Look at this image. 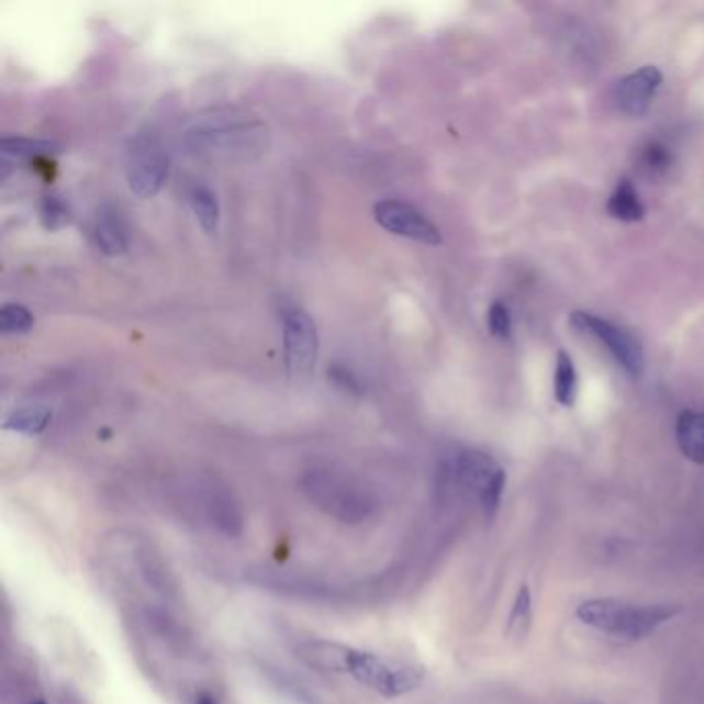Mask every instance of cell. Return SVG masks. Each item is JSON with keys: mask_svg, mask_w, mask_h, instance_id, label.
<instances>
[{"mask_svg": "<svg viewBox=\"0 0 704 704\" xmlns=\"http://www.w3.org/2000/svg\"><path fill=\"white\" fill-rule=\"evenodd\" d=\"M300 488L312 506L345 525H360L378 513L380 502L375 490L360 478L339 469H310L300 480Z\"/></svg>", "mask_w": 704, "mask_h": 704, "instance_id": "cell-1", "label": "cell"}, {"mask_svg": "<svg viewBox=\"0 0 704 704\" xmlns=\"http://www.w3.org/2000/svg\"><path fill=\"white\" fill-rule=\"evenodd\" d=\"M265 124L241 110H215L194 122L187 133V145L197 155L236 157L262 147Z\"/></svg>", "mask_w": 704, "mask_h": 704, "instance_id": "cell-2", "label": "cell"}, {"mask_svg": "<svg viewBox=\"0 0 704 704\" xmlns=\"http://www.w3.org/2000/svg\"><path fill=\"white\" fill-rule=\"evenodd\" d=\"M678 614L668 605H633L619 600H589L577 607L579 619L603 635L635 642L655 633L663 622Z\"/></svg>", "mask_w": 704, "mask_h": 704, "instance_id": "cell-3", "label": "cell"}, {"mask_svg": "<svg viewBox=\"0 0 704 704\" xmlns=\"http://www.w3.org/2000/svg\"><path fill=\"white\" fill-rule=\"evenodd\" d=\"M443 473L448 485L476 500L488 518L496 515L506 485V473L496 459L476 448H465L448 459Z\"/></svg>", "mask_w": 704, "mask_h": 704, "instance_id": "cell-4", "label": "cell"}, {"mask_svg": "<svg viewBox=\"0 0 704 704\" xmlns=\"http://www.w3.org/2000/svg\"><path fill=\"white\" fill-rule=\"evenodd\" d=\"M281 333L286 351V370L293 382L306 380L319 361V331L306 310L293 302H286L281 310Z\"/></svg>", "mask_w": 704, "mask_h": 704, "instance_id": "cell-5", "label": "cell"}, {"mask_svg": "<svg viewBox=\"0 0 704 704\" xmlns=\"http://www.w3.org/2000/svg\"><path fill=\"white\" fill-rule=\"evenodd\" d=\"M126 180L138 199H152L170 178V155L152 133H141L126 149Z\"/></svg>", "mask_w": 704, "mask_h": 704, "instance_id": "cell-6", "label": "cell"}, {"mask_svg": "<svg viewBox=\"0 0 704 704\" xmlns=\"http://www.w3.org/2000/svg\"><path fill=\"white\" fill-rule=\"evenodd\" d=\"M342 673L354 675L364 686L377 690L382 696H401L420 686L424 673L417 668H393L380 657L347 647Z\"/></svg>", "mask_w": 704, "mask_h": 704, "instance_id": "cell-7", "label": "cell"}, {"mask_svg": "<svg viewBox=\"0 0 704 704\" xmlns=\"http://www.w3.org/2000/svg\"><path fill=\"white\" fill-rule=\"evenodd\" d=\"M570 323L577 331L584 335L597 339L600 344L605 345V349L614 356V360L630 375V377H640L645 370V351L638 339H635L628 331L616 327L614 323L600 319L593 312L577 310L570 316Z\"/></svg>", "mask_w": 704, "mask_h": 704, "instance_id": "cell-8", "label": "cell"}, {"mask_svg": "<svg viewBox=\"0 0 704 704\" xmlns=\"http://www.w3.org/2000/svg\"><path fill=\"white\" fill-rule=\"evenodd\" d=\"M375 220L380 227L401 238L422 242L428 246L443 244V234L438 225L428 220L417 206L410 205L405 201H395V199L380 201L375 206Z\"/></svg>", "mask_w": 704, "mask_h": 704, "instance_id": "cell-9", "label": "cell"}, {"mask_svg": "<svg viewBox=\"0 0 704 704\" xmlns=\"http://www.w3.org/2000/svg\"><path fill=\"white\" fill-rule=\"evenodd\" d=\"M194 506L201 511L203 523L227 537H238L244 532V513L241 502L234 499L230 490L217 483L199 485L194 494Z\"/></svg>", "mask_w": 704, "mask_h": 704, "instance_id": "cell-10", "label": "cell"}, {"mask_svg": "<svg viewBox=\"0 0 704 704\" xmlns=\"http://www.w3.org/2000/svg\"><path fill=\"white\" fill-rule=\"evenodd\" d=\"M661 83L663 75L657 67H642L626 75L616 87V103L619 110L628 116H642L653 103Z\"/></svg>", "mask_w": 704, "mask_h": 704, "instance_id": "cell-11", "label": "cell"}, {"mask_svg": "<svg viewBox=\"0 0 704 704\" xmlns=\"http://www.w3.org/2000/svg\"><path fill=\"white\" fill-rule=\"evenodd\" d=\"M91 234L105 257H121L128 250L126 224L114 206H102L98 211Z\"/></svg>", "mask_w": 704, "mask_h": 704, "instance_id": "cell-12", "label": "cell"}, {"mask_svg": "<svg viewBox=\"0 0 704 704\" xmlns=\"http://www.w3.org/2000/svg\"><path fill=\"white\" fill-rule=\"evenodd\" d=\"M675 438L682 455L694 461L704 463V413L684 412L675 424Z\"/></svg>", "mask_w": 704, "mask_h": 704, "instance_id": "cell-13", "label": "cell"}, {"mask_svg": "<svg viewBox=\"0 0 704 704\" xmlns=\"http://www.w3.org/2000/svg\"><path fill=\"white\" fill-rule=\"evenodd\" d=\"M607 213L618 220V222H626V224H635L645 217V205L636 192L635 185L628 178H622L618 182L616 190L612 192L610 201H607Z\"/></svg>", "mask_w": 704, "mask_h": 704, "instance_id": "cell-14", "label": "cell"}, {"mask_svg": "<svg viewBox=\"0 0 704 704\" xmlns=\"http://www.w3.org/2000/svg\"><path fill=\"white\" fill-rule=\"evenodd\" d=\"M187 197H189L190 209H192L199 225L205 230L206 234L217 232L222 211H220V201H217L215 192L209 189L206 185L197 182V185L190 187Z\"/></svg>", "mask_w": 704, "mask_h": 704, "instance_id": "cell-15", "label": "cell"}, {"mask_svg": "<svg viewBox=\"0 0 704 704\" xmlns=\"http://www.w3.org/2000/svg\"><path fill=\"white\" fill-rule=\"evenodd\" d=\"M52 410L46 405H27L13 413L4 420V429L18 432V434H27V436H37L51 426Z\"/></svg>", "mask_w": 704, "mask_h": 704, "instance_id": "cell-16", "label": "cell"}, {"mask_svg": "<svg viewBox=\"0 0 704 704\" xmlns=\"http://www.w3.org/2000/svg\"><path fill=\"white\" fill-rule=\"evenodd\" d=\"M577 387H579V377L574 361L568 356L567 351H558L556 356V375H554V395L556 401L565 407L574 405L577 399Z\"/></svg>", "mask_w": 704, "mask_h": 704, "instance_id": "cell-17", "label": "cell"}, {"mask_svg": "<svg viewBox=\"0 0 704 704\" xmlns=\"http://www.w3.org/2000/svg\"><path fill=\"white\" fill-rule=\"evenodd\" d=\"M532 616V593H529V586L523 584V586L518 589V593H516L515 605H513V612H511V618H509L506 633L513 636V638H523V636L529 633Z\"/></svg>", "mask_w": 704, "mask_h": 704, "instance_id": "cell-18", "label": "cell"}, {"mask_svg": "<svg viewBox=\"0 0 704 704\" xmlns=\"http://www.w3.org/2000/svg\"><path fill=\"white\" fill-rule=\"evenodd\" d=\"M0 149L9 157L27 159L35 155L51 154L54 149H58V145H54L51 141H37V138L4 137L0 141Z\"/></svg>", "mask_w": 704, "mask_h": 704, "instance_id": "cell-19", "label": "cell"}, {"mask_svg": "<svg viewBox=\"0 0 704 704\" xmlns=\"http://www.w3.org/2000/svg\"><path fill=\"white\" fill-rule=\"evenodd\" d=\"M34 314L21 304H4L0 309V331L2 335H23L34 328Z\"/></svg>", "mask_w": 704, "mask_h": 704, "instance_id": "cell-20", "label": "cell"}, {"mask_svg": "<svg viewBox=\"0 0 704 704\" xmlns=\"http://www.w3.org/2000/svg\"><path fill=\"white\" fill-rule=\"evenodd\" d=\"M640 170L651 176V178H657V176H663V174L670 170L671 166V152L659 141H651L649 145L642 147L640 152Z\"/></svg>", "mask_w": 704, "mask_h": 704, "instance_id": "cell-21", "label": "cell"}, {"mask_svg": "<svg viewBox=\"0 0 704 704\" xmlns=\"http://www.w3.org/2000/svg\"><path fill=\"white\" fill-rule=\"evenodd\" d=\"M69 206L65 205L58 197H46L42 201V224L48 230H60L69 224Z\"/></svg>", "mask_w": 704, "mask_h": 704, "instance_id": "cell-22", "label": "cell"}, {"mask_svg": "<svg viewBox=\"0 0 704 704\" xmlns=\"http://www.w3.org/2000/svg\"><path fill=\"white\" fill-rule=\"evenodd\" d=\"M488 327L490 333L499 339H509L513 333V319H511V310L502 302H494L490 310H488Z\"/></svg>", "mask_w": 704, "mask_h": 704, "instance_id": "cell-23", "label": "cell"}, {"mask_svg": "<svg viewBox=\"0 0 704 704\" xmlns=\"http://www.w3.org/2000/svg\"><path fill=\"white\" fill-rule=\"evenodd\" d=\"M328 377H331V380L339 387V389H344L345 393H349V395H361V391H364V387H361L360 378L356 377L349 368H345V366H333V370H328Z\"/></svg>", "mask_w": 704, "mask_h": 704, "instance_id": "cell-24", "label": "cell"}, {"mask_svg": "<svg viewBox=\"0 0 704 704\" xmlns=\"http://www.w3.org/2000/svg\"><path fill=\"white\" fill-rule=\"evenodd\" d=\"M194 704H217V701H215L211 694L203 692V694H199V696H197V703Z\"/></svg>", "mask_w": 704, "mask_h": 704, "instance_id": "cell-25", "label": "cell"}]
</instances>
